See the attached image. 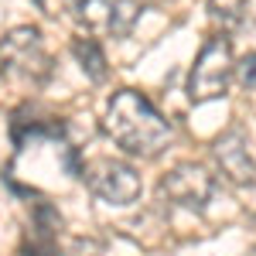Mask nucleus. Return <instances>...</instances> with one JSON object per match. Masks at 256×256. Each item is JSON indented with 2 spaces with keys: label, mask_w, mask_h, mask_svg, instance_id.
<instances>
[{
  "label": "nucleus",
  "mask_w": 256,
  "mask_h": 256,
  "mask_svg": "<svg viewBox=\"0 0 256 256\" xmlns=\"http://www.w3.org/2000/svg\"><path fill=\"white\" fill-rule=\"evenodd\" d=\"M79 178L106 205H134L140 198V174H137V168H130L126 160L92 158L89 164H82Z\"/></svg>",
  "instance_id": "obj_4"
},
{
  "label": "nucleus",
  "mask_w": 256,
  "mask_h": 256,
  "mask_svg": "<svg viewBox=\"0 0 256 256\" xmlns=\"http://www.w3.org/2000/svg\"><path fill=\"white\" fill-rule=\"evenodd\" d=\"M246 10H250L246 0H208V14H212L216 24H222V31L239 28L246 20Z\"/></svg>",
  "instance_id": "obj_10"
},
{
  "label": "nucleus",
  "mask_w": 256,
  "mask_h": 256,
  "mask_svg": "<svg viewBox=\"0 0 256 256\" xmlns=\"http://www.w3.org/2000/svg\"><path fill=\"white\" fill-rule=\"evenodd\" d=\"M28 239H31L28 256H58V212L48 202L34 205V218H31Z\"/></svg>",
  "instance_id": "obj_8"
},
{
  "label": "nucleus",
  "mask_w": 256,
  "mask_h": 256,
  "mask_svg": "<svg viewBox=\"0 0 256 256\" xmlns=\"http://www.w3.org/2000/svg\"><path fill=\"white\" fill-rule=\"evenodd\" d=\"M253 256H256V253H253Z\"/></svg>",
  "instance_id": "obj_16"
},
{
  "label": "nucleus",
  "mask_w": 256,
  "mask_h": 256,
  "mask_svg": "<svg viewBox=\"0 0 256 256\" xmlns=\"http://www.w3.org/2000/svg\"><path fill=\"white\" fill-rule=\"evenodd\" d=\"M212 158L232 184H250L256 178V160L250 154V137L242 126H229L226 134H218L212 144Z\"/></svg>",
  "instance_id": "obj_7"
},
{
  "label": "nucleus",
  "mask_w": 256,
  "mask_h": 256,
  "mask_svg": "<svg viewBox=\"0 0 256 256\" xmlns=\"http://www.w3.org/2000/svg\"><path fill=\"white\" fill-rule=\"evenodd\" d=\"M158 195H160V202H171L178 208L205 212V205L216 195V178L208 174V168L184 160V164H174L168 174L160 178Z\"/></svg>",
  "instance_id": "obj_6"
},
{
  "label": "nucleus",
  "mask_w": 256,
  "mask_h": 256,
  "mask_svg": "<svg viewBox=\"0 0 256 256\" xmlns=\"http://www.w3.org/2000/svg\"><path fill=\"white\" fill-rule=\"evenodd\" d=\"M38 7L44 14H58V7H55V0H38Z\"/></svg>",
  "instance_id": "obj_13"
},
{
  "label": "nucleus",
  "mask_w": 256,
  "mask_h": 256,
  "mask_svg": "<svg viewBox=\"0 0 256 256\" xmlns=\"http://www.w3.org/2000/svg\"><path fill=\"white\" fill-rule=\"evenodd\" d=\"M246 14H250V28H253V31H256V0H253V4H250V10H246Z\"/></svg>",
  "instance_id": "obj_15"
},
{
  "label": "nucleus",
  "mask_w": 256,
  "mask_h": 256,
  "mask_svg": "<svg viewBox=\"0 0 256 256\" xmlns=\"http://www.w3.org/2000/svg\"><path fill=\"white\" fill-rule=\"evenodd\" d=\"M76 20L92 38L123 41L140 20L137 0H76Z\"/></svg>",
  "instance_id": "obj_5"
},
{
  "label": "nucleus",
  "mask_w": 256,
  "mask_h": 256,
  "mask_svg": "<svg viewBox=\"0 0 256 256\" xmlns=\"http://www.w3.org/2000/svg\"><path fill=\"white\" fill-rule=\"evenodd\" d=\"M232 76H236L232 41L226 38V31L208 34L205 44L198 48L192 72H188V99L192 102H208V99L226 96Z\"/></svg>",
  "instance_id": "obj_2"
},
{
  "label": "nucleus",
  "mask_w": 256,
  "mask_h": 256,
  "mask_svg": "<svg viewBox=\"0 0 256 256\" xmlns=\"http://www.w3.org/2000/svg\"><path fill=\"white\" fill-rule=\"evenodd\" d=\"M0 68L20 82H31V86H41L52 76V55L41 41L38 28L20 24V28H10L4 34V41H0Z\"/></svg>",
  "instance_id": "obj_3"
},
{
  "label": "nucleus",
  "mask_w": 256,
  "mask_h": 256,
  "mask_svg": "<svg viewBox=\"0 0 256 256\" xmlns=\"http://www.w3.org/2000/svg\"><path fill=\"white\" fill-rule=\"evenodd\" d=\"M99 253H102V246H99V242H92V239H89V242L76 239V246L68 250V256H99Z\"/></svg>",
  "instance_id": "obj_12"
},
{
  "label": "nucleus",
  "mask_w": 256,
  "mask_h": 256,
  "mask_svg": "<svg viewBox=\"0 0 256 256\" xmlns=\"http://www.w3.org/2000/svg\"><path fill=\"white\" fill-rule=\"evenodd\" d=\"M72 55H76L82 76L89 82H102L110 76V65H106V55H102V48H99V38H92V34L76 38L72 41Z\"/></svg>",
  "instance_id": "obj_9"
},
{
  "label": "nucleus",
  "mask_w": 256,
  "mask_h": 256,
  "mask_svg": "<svg viewBox=\"0 0 256 256\" xmlns=\"http://www.w3.org/2000/svg\"><path fill=\"white\" fill-rule=\"evenodd\" d=\"M140 7H164V4H171V0H137Z\"/></svg>",
  "instance_id": "obj_14"
},
{
  "label": "nucleus",
  "mask_w": 256,
  "mask_h": 256,
  "mask_svg": "<svg viewBox=\"0 0 256 256\" xmlns=\"http://www.w3.org/2000/svg\"><path fill=\"white\" fill-rule=\"evenodd\" d=\"M102 130L130 158H158L174 137L171 120L137 89H120L110 96Z\"/></svg>",
  "instance_id": "obj_1"
},
{
  "label": "nucleus",
  "mask_w": 256,
  "mask_h": 256,
  "mask_svg": "<svg viewBox=\"0 0 256 256\" xmlns=\"http://www.w3.org/2000/svg\"><path fill=\"white\" fill-rule=\"evenodd\" d=\"M236 79L242 89H256V52H250L236 62Z\"/></svg>",
  "instance_id": "obj_11"
}]
</instances>
